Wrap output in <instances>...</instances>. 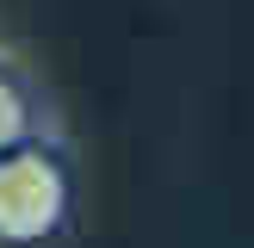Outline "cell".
Returning <instances> with one entry per match:
<instances>
[{
  "instance_id": "obj_1",
  "label": "cell",
  "mask_w": 254,
  "mask_h": 248,
  "mask_svg": "<svg viewBox=\"0 0 254 248\" xmlns=\"http://www.w3.org/2000/svg\"><path fill=\"white\" fill-rule=\"evenodd\" d=\"M68 217V168L56 149L19 143L0 155V248H37Z\"/></svg>"
},
{
  "instance_id": "obj_2",
  "label": "cell",
  "mask_w": 254,
  "mask_h": 248,
  "mask_svg": "<svg viewBox=\"0 0 254 248\" xmlns=\"http://www.w3.org/2000/svg\"><path fill=\"white\" fill-rule=\"evenodd\" d=\"M31 143V93L19 87V74L0 68V155Z\"/></svg>"
}]
</instances>
